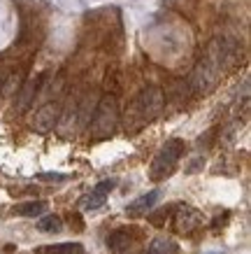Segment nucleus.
<instances>
[{
    "mask_svg": "<svg viewBox=\"0 0 251 254\" xmlns=\"http://www.w3.org/2000/svg\"><path fill=\"white\" fill-rule=\"evenodd\" d=\"M38 229L42 233H58L63 229V219L58 215H45V217H40Z\"/></svg>",
    "mask_w": 251,
    "mask_h": 254,
    "instance_id": "obj_13",
    "label": "nucleus"
},
{
    "mask_svg": "<svg viewBox=\"0 0 251 254\" xmlns=\"http://www.w3.org/2000/svg\"><path fill=\"white\" fill-rule=\"evenodd\" d=\"M184 149H186V145H184V140H179V138L167 140L165 145L160 147L158 154L153 156L151 168H149V177H151L153 182H160V180H165V177H170L175 173L177 163H179V159L184 156Z\"/></svg>",
    "mask_w": 251,
    "mask_h": 254,
    "instance_id": "obj_2",
    "label": "nucleus"
},
{
    "mask_svg": "<svg viewBox=\"0 0 251 254\" xmlns=\"http://www.w3.org/2000/svg\"><path fill=\"white\" fill-rule=\"evenodd\" d=\"M200 224V212L191 205H179L175 212V229L179 233H191Z\"/></svg>",
    "mask_w": 251,
    "mask_h": 254,
    "instance_id": "obj_6",
    "label": "nucleus"
},
{
    "mask_svg": "<svg viewBox=\"0 0 251 254\" xmlns=\"http://www.w3.org/2000/svg\"><path fill=\"white\" fill-rule=\"evenodd\" d=\"M177 252H179V245L172 238H163V236L153 238L149 243V247H147V254H177Z\"/></svg>",
    "mask_w": 251,
    "mask_h": 254,
    "instance_id": "obj_8",
    "label": "nucleus"
},
{
    "mask_svg": "<svg viewBox=\"0 0 251 254\" xmlns=\"http://www.w3.org/2000/svg\"><path fill=\"white\" fill-rule=\"evenodd\" d=\"M38 254H86L82 243H58V245L40 247Z\"/></svg>",
    "mask_w": 251,
    "mask_h": 254,
    "instance_id": "obj_9",
    "label": "nucleus"
},
{
    "mask_svg": "<svg viewBox=\"0 0 251 254\" xmlns=\"http://www.w3.org/2000/svg\"><path fill=\"white\" fill-rule=\"evenodd\" d=\"M209 254H221V252H209Z\"/></svg>",
    "mask_w": 251,
    "mask_h": 254,
    "instance_id": "obj_16",
    "label": "nucleus"
},
{
    "mask_svg": "<svg viewBox=\"0 0 251 254\" xmlns=\"http://www.w3.org/2000/svg\"><path fill=\"white\" fill-rule=\"evenodd\" d=\"M158 198H160V191H149V193H142L140 198H135L133 203H128V208H126V212H128L130 217H140V215H147L149 210L158 203Z\"/></svg>",
    "mask_w": 251,
    "mask_h": 254,
    "instance_id": "obj_7",
    "label": "nucleus"
},
{
    "mask_svg": "<svg viewBox=\"0 0 251 254\" xmlns=\"http://www.w3.org/2000/svg\"><path fill=\"white\" fill-rule=\"evenodd\" d=\"M105 200H107V193L98 191V189H93L91 193L82 196V200H79V208L86 210V212H93V210L102 208V205H105Z\"/></svg>",
    "mask_w": 251,
    "mask_h": 254,
    "instance_id": "obj_11",
    "label": "nucleus"
},
{
    "mask_svg": "<svg viewBox=\"0 0 251 254\" xmlns=\"http://www.w3.org/2000/svg\"><path fill=\"white\" fill-rule=\"evenodd\" d=\"M40 182H68L70 175H63V173H38L35 175Z\"/></svg>",
    "mask_w": 251,
    "mask_h": 254,
    "instance_id": "obj_15",
    "label": "nucleus"
},
{
    "mask_svg": "<svg viewBox=\"0 0 251 254\" xmlns=\"http://www.w3.org/2000/svg\"><path fill=\"white\" fill-rule=\"evenodd\" d=\"M107 245H109V250L114 254H123L128 252L130 245H133V240H130V236L126 231H114L109 238H107Z\"/></svg>",
    "mask_w": 251,
    "mask_h": 254,
    "instance_id": "obj_10",
    "label": "nucleus"
},
{
    "mask_svg": "<svg viewBox=\"0 0 251 254\" xmlns=\"http://www.w3.org/2000/svg\"><path fill=\"white\" fill-rule=\"evenodd\" d=\"M61 119V105L58 103H47L35 112L33 117V128L38 133H49L53 131V126Z\"/></svg>",
    "mask_w": 251,
    "mask_h": 254,
    "instance_id": "obj_5",
    "label": "nucleus"
},
{
    "mask_svg": "<svg viewBox=\"0 0 251 254\" xmlns=\"http://www.w3.org/2000/svg\"><path fill=\"white\" fill-rule=\"evenodd\" d=\"M116 122H119V108H116V100L112 96H105V98L98 103L96 108V115L91 117V135L96 140H105L109 138L116 128Z\"/></svg>",
    "mask_w": 251,
    "mask_h": 254,
    "instance_id": "obj_3",
    "label": "nucleus"
},
{
    "mask_svg": "<svg viewBox=\"0 0 251 254\" xmlns=\"http://www.w3.org/2000/svg\"><path fill=\"white\" fill-rule=\"evenodd\" d=\"M47 210V203L45 200H28V203H19L14 205V215H21V217H40L42 212Z\"/></svg>",
    "mask_w": 251,
    "mask_h": 254,
    "instance_id": "obj_12",
    "label": "nucleus"
},
{
    "mask_svg": "<svg viewBox=\"0 0 251 254\" xmlns=\"http://www.w3.org/2000/svg\"><path fill=\"white\" fill-rule=\"evenodd\" d=\"M35 89H38V84H35V82H28V84L23 86V91L19 93V98H16V103H14L16 112H26V108L31 105V100H33V93H35Z\"/></svg>",
    "mask_w": 251,
    "mask_h": 254,
    "instance_id": "obj_14",
    "label": "nucleus"
},
{
    "mask_svg": "<svg viewBox=\"0 0 251 254\" xmlns=\"http://www.w3.org/2000/svg\"><path fill=\"white\" fill-rule=\"evenodd\" d=\"M223 59H226L223 42H221V40L209 42L205 56L196 63V68L191 70V75H189V86L196 96H202V93L214 89V84H216V79H219V75H221V63H223Z\"/></svg>",
    "mask_w": 251,
    "mask_h": 254,
    "instance_id": "obj_1",
    "label": "nucleus"
},
{
    "mask_svg": "<svg viewBox=\"0 0 251 254\" xmlns=\"http://www.w3.org/2000/svg\"><path fill=\"white\" fill-rule=\"evenodd\" d=\"M160 110H163V91H160L158 86H147L145 91L135 98V112L145 122L158 117Z\"/></svg>",
    "mask_w": 251,
    "mask_h": 254,
    "instance_id": "obj_4",
    "label": "nucleus"
}]
</instances>
